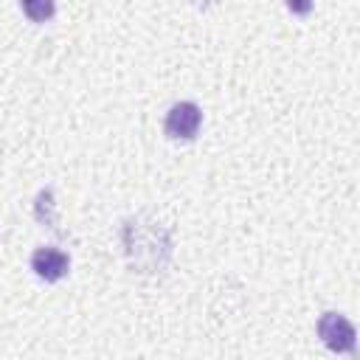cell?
<instances>
[{"instance_id":"6da1fadb","label":"cell","mask_w":360,"mask_h":360,"mask_svg":"<svg viewBox=\"0 0 360 360\" xmlns=\"http://www.w3.org/2000/svg\"><path fill=\"white\" fill-rule=\"evenodd\" d=\"M200 124H202V112L194 101H177L169 112H166V135L174 138V141H191L197 132H200Z\"/></svg>"},{"instance_id":"7a4b0ae2","label":"cell","mask_w":360,"mask_h":360,"mask_svg":"<svg viewBox=\"0 0 360 360\" xmlns=\"http://www.w3.org/2000/svg\"><path fill=\"white\" fill-rule=\"evenodd\" d=\"M318 335L321 340L332 349V352H354V343H357V335H354V326L338 315V312H323L321 321H318Z\"/></svg>"},{"instance_id":"5b68a950","label":"cell","mask_w":360,"mask_h":360,"mask_svg":"<svg viewBox=\"0 0 360 360\" xmlns=\"http://www.w3.org/2000/svg\"><path fill=\"white\" fill-rule=\"evenodd\" d=\"M287 8L292 14H309L312 11V0H287Z\"/></svg>"},{"instance_id":"277c9868","label":"cell","mask_w":360,"mask_h":360,"mask_svg":"<svg viewBox=\"0 0 360 360\" xmlns=\"http://www.w3.org/2000/svg\"><path fill=\"white\" fill-rule=\"evenodd\" d=\"M22 11L28 14V20L34 22H45L53 17V0H20Z\"/></svg>"},{"instance_id":"3957f363","label":"cell","mask_w":360,"mask_h":360,"mask_svg":"<svg viewBox=\"0 0 360 360\" xmlns=\"http://www.w3.org/2000/svg\"><path fill=\"white\" fill-rule=\"evenodd\" d=\"M31 267H34V273H37L39 278H45V281H59V278L68 276L70 259H68V253L59 250V248H39V250L31 256Z\"/></svg>"}]
</instances>
